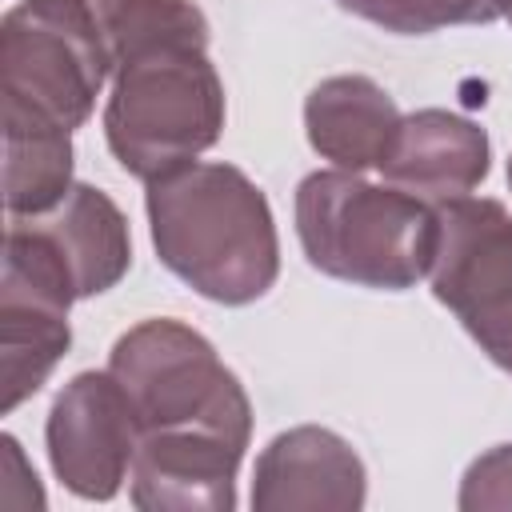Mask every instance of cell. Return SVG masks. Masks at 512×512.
<instances>
[{"instance_id": "9", "label": "cell", "mask_w": 512, "mask_h": 512, "mask_svg": "<svg viewBox=\"0 0 512 512\" xmlns=\"http://www.w3.org/2000/svg\"><path fill=\"white\" fill-rule=\"evenodd\" d=\"M244 448L212 432H144L132 460V504L144 512H228Z\"/></svg>"}, {"instance_id": "11", "label": "cell", "mask_w": 512, "mask_h": 512, "mask_svg": "<svg viewBox=\"0 0 512 512\" xmlns=\"http://www.w3.org/2000/svg\"><path fill=\"white\" fill-rule=\"evenodd\" d=\"M396 100L368 76H328L304 100L308 144L344 172L380 168L400 132Z\"/></svg>"}, {"instance_id": "1", "label": "cell", "mask_w": 512, "mask_h": 512, "mask_svg": "<svg viewBox=\"0 0 512 512\" xmlns=\"http://www.w3.org/2000/svg\"><path fill=\"white\" fill-rule=\"evenodd\" d=\"M112 96L104 136L144 184L220 140L224 84L208 60V20L192 0H120L108 16Z\"/></svg>"}, {"instance_id": "12", "label": "cell", "mask_w": 512, "mask_h": 512, "mask_svg": "<svg viewBox=\"0 0 512 512\" xmlns=\"http://www.w3.org/2000/svg\"><path fill=\"white\" fill-rule=\"evenodd\" d=\"M24 220H32L40 236L60 252L80 300L108 292L132 264L128 220L112 204V196H104L92 184H72L56 208Z\"/></svg>"}, {"instance_id": "14", "label": "cell", "mask_w": 512, "mask_h": 512, "mask_svg": "<svg viewBox=\"0 0 512 512\" xmlns=\"http://www.w3.org/2000/svg\"><path fill=\"white\" fill-rule=\"evenodd\" d=\"M68 344V312L32 300H0V412L36 396Z\"/></svg>"}, {"instance_id": "3", "label": "cell", "mask_w": 512, "mask_h": 512, "mask_svg": "<svg viewBox=\"0 0 512 512\" xmlns=\"http://www.w3.org/2000/svg\"><path fill=\"white\" fill-rule=\"evenodd\" d=\"M296 236L324 276L404 292L428 276L436 256V208L396 184L360 172H312L296 188Z\"/></svg>"}, {"instance_id": "13", "label": "cell", "mask_w": 512, "mask_h": 512, "mask_svg": "<svg viewBox=\"0 0 512 512\" xmlns=\"http://www.w3.org/2000/svg\"><path fill=\"white\" fill-rule=\"evenodd\" d=\"M72 188V132L48 120L4 116V208L36 216Z\"/></svg>"}, {"instance_id": "2", "label": "cell", "mask_w": 512, "mask_h": 512, "mask_svg": "<svg viewBox=\"0 0 512 512\" xmlns=\"http://www.w3.org/2000/svg\"><path fill=\"white\" fill-rule=\"evenodd\" d=\"M156 256L216 304L260 300L280 272L276 220L264 192L232 164H184L148 180Z\"/></svg>"}, {"instance_id": "5", "label": "cell", "mask_w": 512, "mask_h": 512, "mask_svg": "<svg viewBox=\"0 0 512 512\" xmlns=\"http://www.w3.org/2000/svg\"><path fill=\"white\" fill-rule=\"evenodd\" d=\"M112 76L108 24L80 0H20L0 24L4 116L80 128Z\"/></svg>"}, {"instance_id": "18", "label": "cell", "mask_w": 512, "mask_h": 512, "mask_svg": "<svg viewBox=\"0 0 512 512\" xmlns=\"http://www.w3.org/2000/svg\"><path fill=\"white\" fill-rule=\"evenodd\" d=\"M80 4H88V8H92L100 20H104V24H108V16L120 8V0H80Z\"/></svg>"}, {"instance_id": "8", "label": "cell", "mask_w": 512, "mask_h": 512, "mask_svg": "<svg viewBox=\"0 0 512 512\" xmlns=\"http://www.w3.org/2000/svg\"><path fill=\"white\" fill-rule=\"evenodd\" d=\"M368 496V476L352 444L328 428L300 424L280 432L256 460L252 508L260 512H296V508H332L352 512Z\"/></svg>"}, {"instance_id": "4", "label": "cell", "mask_w": 512, "mask_h": 512, "mask_svg": "<svg viewBox=\"0 0 512 512\" xmlns=\"http://www.w3.org/2000/svg\"><path fill=\"white\" fill-rule=\"evenodd\" d=\"M144 432H212L240 448L252 436V404L216 348L180 320L128 328L108 356Z\"/></svg>"}, {"instance_id": "15", "label": "cell", "mask_w": 512, "mask_h": 512, "mask_svg": "<svg viewBox=\"0 0 512 512\" xmlns=\"http://www.w3.org/2000/svg\"><path fill=\"white\" fill-rule=\"evenodd\" d=\"M336 4L400 36H420L448 24H488L508 8V0H336Z\"/></svg>"}, {"instance_id": "20", "label": "cell", "mask_w": 512, "mask_h": 512, "mask_svg": "<svg viewBox=\"0 0 512 512\" xmlns=\"http://www.w3.org/2000/svg\"><path fill=\"white\" fill-rule=\"evenodd\" d=\"M508 184H512V156H508Z\"/></svg>"}, {"instance_id": "17", "label": "cell", "mask_w": 512, "mask_h": 512, "mask_svg": "<svg viewBox=\"0 0 512 512\" xmlns=\"http://www.w3.org/2000/svg\"><path fill=\"white\" fill-rule=\"evenodd\" d=\"M0 508L4 512H40L44 508V488L12 436L0 440Z\"/></svg>"}, {"instance_id": "10", "label": "cell", "mask_w": 512, "mask_h": 512, "mask_svg": "<svg viewBox=\"0 0 512 512\" xmlns=\"http://www.w3.org/2000/svg\"><path fill=\"white\" fill-rule=\"evenodd\" d=\"M380 172L388 176V184L440 208L464 200L488 176V136L468 116L420 108L400 120L396 144Z\"/></svg>"}, {"instance_id": "19", "label": "cell", "mask_w": 512, "mask_h": 512, "mask_svg": "<svg viewBox=\"0 0 512 512\" xmlns=\"http://www.w3.org/2000/svg\"><path fill=\"white\" fill-rule=\"evenodd\" d=\"M504 16H508V24H512V0H508V8H504Z\"/></svg>"}, {"instance_id": "6", "label": "cell", "mask_w": 512, "mask_h": 512, "mask_svg": "<svg viewBox=\"0 0 512 512\" xmlns=\"http://www.w3.org/2000/svg\"><path fill=\"white\" fill-rule=\"evenodd\" d=\"M428 276L488 360L512 372V212L488 196L440 204Z\"/></svg>"}, {"instance_id": "16", "label": "cell", "mask_w": 512, "mask_h": 512, "mask_svg": "<svg viewBox=\"0 0 512 512\" xmlns=\"http://www.w3.org/2000/svg\"><path fill=\"white\" fill-rule=\"evenodd\" d=\"M460 508L464 512L512 508V444H500L468 464L460 480Z\"/></svg>"}, {"instance_id": "7", "label": "cell", "mask_w": 512, "mask_h": 512, "mask_svg": "<svg viewBox=\"0 0 512 512\" xmlns=\"http://www.w3.org/2000/svg\"><path fill=\"white\" fill-rule=\"evenodd\" d=\"M48 460L60 484L84 500H112L132 476L140 420L112 372H80L48 412Z\"/></svg>"}]
</instances>
